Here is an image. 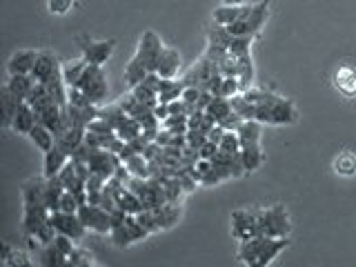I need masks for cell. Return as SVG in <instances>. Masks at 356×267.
Returning a JSON list of instances; mask_svg holds the SVG:
<instances>
[{"label":"cell","mask_w":356,"mask_h":267,"mask_svg":"<svg viewBox=\"0 0 356 267\" xmlns=\"http://www.w3.org/2000/svg\"><path fill=\"white\" fill-rule=\"evenodd\" d=\"M163 47H165V44H163L159 33L152 31V29L143 31V36L138 40V49H136V54L131 56V60L125 67V81H127L129 89L136 87L138 83H143L147 74L156 72Z\"/></svg>","instance_id":"6da1fadb"},{"label":"cell","mask_w":356,"mask_h":267,"mask_svg":"<svg viewBox=\"0 0 356 267\" xmlns=\"http://www.w3.org/2000/svg\"><path fill=\"white\" fill-rule=\"evenodd\" d=\"M289 248V238L283 236V238H270V236H252L248 241H238V261L243 265H250V267H267L272 265L274 259L283 250Z\"/></svg>","instance_id":"7a4b0ae2"},{"label":"cell","mask_w":356,"mask_h":267,"mask_svg":"<svg viewBox=\"0 0 356 267\" xmlns=\"http://www.w3.org/2000/svg\"><path fill=\"white\" fill-rule=\"evenodd\" d=\"M254 120L263 122V125H294L298 120V109L289 98L272 94L265 103L256 105Z\"/></svg>","instance_id":"3957f363"},{"label":"cell","mask_w":356,"mask_h":267,"mask_svg":"<svg viewBox=\"0 0 356 267\" xmlns=\"http://www.w3.org/2000/svg\"><path fill=\"white\" fill-rule=\"evenodd\" d=\"M256 218H259V234L270 238H283L292 232V222L285 205H272L265 209H256Z\"/></svg>","instance_id":"277c9868"},{"label":"cell","mask_w":356,"mask_h":267,"mask_svg":"<svg viewBox=\"0 0 356 267\" xmlns=\"http://www.w3.org/2000/svg\"><path fill=\"white\" fill-rule=\"evenodd\" d=\"M267 18H270V0H261V3L252 5V11L245 18L232 22L225 29L232 33V36H252L256 38L261 33V29L265 27Z\"/></svg>","instance_id":"5b68a950"},{"label":"cell","mask_w":356,"mask_h":267,"mask_svg":"<svg viewBox=\"0 0 356 267\" xmlns=\"http://www.w3.org/2000/svg\"><path fill=\"white\" fill-rule=\"evenodd\" d=\"M78 87L83 89V94L89 98L92 105H103L109 96V83H107V76L100 65H87V70L81 78V83H78Z\"/></svg>","instance_id":"8992f818"},{"label":"cell","mask_w":356,"mask_h":267,"mask_svg":"<svg viewBox=\"0 0 356 267\" xmlns=\"http://www.w3.org/2000/svg\"><path fill=\"white\" fill-rule=\"evenodd\" d=\"M76 44H78V49H81L83 58L89 65H100V67H103L116 51V40L114 38L94 40L92 36H87V33H78Z\"/></svg>","instance_id":"52a82bcc"},{"label":"cell","mask_w":356,"mask_h":267,"mask_svg":"<svg viewBox=\"0 0 356 267\" xmlns=\"http://www.w3.org/2000/svg\"><path fill=\"white\" fill-rule=\"evenodd\" d=\"M78 216H81L87 229H92L96 234H109L111 227H114V214L98 203H89L87 200V203L78 207Z\"/></svg>","instance_id":"ba28073f"},{"label":"cell","mask_w":356,"mask_h":267,"mask_svg":"<svg viewBox=\"0 0 356 267\" xmlns=\"http://www.w3.org/2000/svg\"><path fill=\"white\" fill-rule=\"evenodd\" d=\"M122 165L120 156L116 152H109V149H96L92 147V152H89V159H87V167L92 174H98L103 176L105 181H109V178H114L118 167Z\"/></svg>","instance_id":"9c48e42d"},{"label":"cell","mask_w":356,"mask_h":267,"mask_svg":"<svg viewBox=\"0 0 356 267\" xmlns=\"http://www.w3.org/2000/svg\"><path fill=\"white\" fill-rule=\"evenodd\" d=\"M49 222H51V227L56 229V234H65V236L74 238L76 243L83 241L85 234H87V227H85V222L81 220V216H78V211H76V214H70V211H60V209L51 211Z\"/></svg>","instance_id":"30bf717a"},{"label":"cell","mask_w":356,"mask_h":267,"mask_svg":"<svg viewBox=\"0 0 356 267\" xmlns=\"http://www.w3.org/2000/svg\"><path fill=\"white\" fill-rule=\"evenodd\" d=\"M232 236L236 241H248L259 236V218L256 209H234L232 211Z\"/></svg>","instance_id":"8fae6325"},{"label":"cell","mask_w":356,"mask_h":267,"mask_svg":"<svg viewBox=\"0 0 356 267\" xmlns=\"http://www.w3.org/2000/svg\"><path fill=\"white\" fill-rule=\"evenodd\" d=\"M36 60H38V51L36 49H18V51H14V54L9 56L7 72H9V76H14V74H31Z\"/></svg>","instance_id":"7c38bea8"},{"label":"cell","mask_w":356,"mask_h":267,"mask_svg":"<svg viewBox=\"0 0 356 267\" xmlns=\"http://www.w3.org/2000/svg\"><path fill=\"white\" fill-rule=\"evenodd\" d=\"M70 159H72V156L67 154L58 143H56L51 149L44 152V159H42V176H44V178L58 176L60 170L67 165V161H70Z\"/></svg>","instance_id":"4fadbf2b"},{"label":"cell","mask_w":356,"mask_h":267,"mask_svg":"<svg viewBox=\"0 0 356 267\" xmlns=\"http://www.w3.org/2000/svg\"><path fill=\"white\" fill-rule=\"evenodd\" d=\"M38 125V114L36 109H33L27 100H22L16 109V116H14V122H11V129L16 134H22V136H29V131Z\"/></svg>","instance_id":"5bb4252c"},{"label":"cell","mask_w":356,"mask_h":267,"mask_svg":"<svg viewBox=\"0 0 356 267\" xmlns=\"http://www.w3.org/2000/svg\"><path fill=\"white\" fill-rule=\"evenodd\" d=\"M181 65H183L181 51L165 44L161 51V58H159V67H156V74L161 78H176L178 72H181Z\"/></svg>","instance_id":"9a60e30c"},{"label":"cell","mask_w":356,"mask_h":267,"mask_svg":"<svg viewBox=\"0 0 356 267\" xmlns=\"http://www.w3.org/2000/svg\"><path fill=\"white\" fill-rule=\"evenodd\" d=\"M58 70H60V63L51 51H38V60H36V65H33L31 78L36 83H47Z\"/></svg>","instance_id":"2e32d148"},{"label":"cell","mask_w":356,"mask_h":267,"mask_svg":"<svg viewBox=\"0 0 356 267\" xmlns=\"http://www.w3.org/2000/svg\"><path fill=\"white\" fill-rule=\"evenodd\" d=\"M44 187H47V178H29L22 185V205H47L44 203Z\"/></svg>","instance_id":"e0dca14e"},{"label":"cell","mask_w":356,"mask_h":267,"mask_svg":"<svg viewBox=\"0 0 356 267\" xmlns=\"http://www.w3.org/2000/svg\"><path fill=\"white\" fill-rule=\"evenodd\" d=\"M252 11V5L243 3V5H222L218 9H214V22L216 25L227 27L232 22H236L241 18H245Z\"/></svg>","instance_id":"ac0fdd59"},{"label":"cell","mask_w":356,"mask_h":267,"mask_svg":"<svg viewBox=\"0 0 356 267\" xmlns=\"http://www.w3.org/2000/svg\"><path fill=\"white\" fill-rule=\"evenodd\" d=\"M334 87L339 89L343 96L354 98L356 96V70L350 65H343L334 74Z\"/></svg>","instance_id":"d6986e66"},{"label":"cell","mask_w":356,"mask_h":267,"mask_svg":"<svg viewBox=\"0 0 356 267\" xmlns=\"http://www.w3.org/2000/svg\"><path fill=\"white\" fill-rule=\"evenodd\" d=\"M33 259H36L38 265H44V267H70V259H67L54 243L42 245L40 252L33 256Z\"/></svg>","instance_id":"ffe728a7"},{"label":"cell","mask_w":356,"mask_h":267,"mask_svg":"<svg viewBox=\"0 0 356 267\" xmlns=\"http://www.w3.org/2000/svg\"><path fill=\"white\" fill-rule=\"evenodd\" d=\"M33 85H36V81L31 78V74H14V76H9V81L5 83V87L20 100V103L29 98V94L33 92Z\"/></svg>","instance_id":"44dd1931"},{"label":"cell","mask_w":356,"mask_h":267,"mask_svg":"<svg viewBox=\"0 0 356 267\" xmlns=\"http://www.w3.org/2000/svg\"><path fill=\"white\" fill-rule=\"evenodd\" d=\"M85 136H87V129H83V127H67L60 134V136L56 138V143H58L60 147L72 156L85 143Z\"/></svg>","instance_id":"7402d4cb"},{"label":"cell","mask_w":356,"mask_h":267,"mask_svg":"<svg viewBox=\"0 0 356 267\" xmlns=\"http://www.w3.org/2000/svg\"><path fill=\"white\" fill-rule=\"evenodd\" d=\"M0 259H3V265H7V267H29L33 263V261H29L31 252L14 250L7 243H3V248H0Z\"/></svg>","instance_id":"603a6c76"},{"label":"cell","mask_w":356,"mask_h":267,"mask_svg":"<svg viewBox=\"0 0 356 267\" xmlns=\"http://www.w3.org/2000/svg\"><path fill=\"white\" fill-rule=\"evenodd\" d=\"M87 60L83 58H76V60H70V63H65L60 67V72H63V78H65V85L67 87H78V83H81V78L87 70Z\"/></svg>","instance_id":"cb8c5ba5"},{"label":"cell","mask_w":356,"mask_h":267,"mask_svg":"<svg viewBox=\"0 0 356 267\" xmlns=\"http://www.w3.org/2000/svg\"><path fill=\"white\" fill-rule=\"evenodd\" d=\"M122 165L127 167L131 176H138V178H152L154 176V163L145 159V154H134L131 159H127Z\"/></svg>","instance_id":"d4e9b609"},{"label":"cell","mask_w":356,"mask_h":267,"mask_svg":"<svg viewBox=\"0 0 356 267\" xmlns=\"http://www.w3.org/2000/svg\"><path fill=\"white\" fill-rule=\"evenodd\" d=\"M63 194H65V185H63L60 178L58 176L47 178V187H44V203H47V207L51 211H58Z\"/></svg>","instance_id":"484cf974"},{"label":"cell","mask_w":356,"mask_h":267,"mask_svg":"<svg viewBox=\"0 0 356 267\" xmlns=\"http://www.w3.org/2000/svg\"><path fill=\"white\" fill-rule=\"evenodd\" d=\"M185 83L183 81H174V78H161V87H159V98L161 103H172V100L181 98L185 92Z\"/></svg>","instance_id":"4316f807"},{"label":"cell","mask_w":356,"mask_h":267,"mask_svg":"<svg viewBox=\"0 0 356 267\" xmlns=\"http://www.w3.org/2000/svg\"><path fill=\"white\" fill-rule=\"evenodd\" d=\"M29 140L36 145V147L44 154L47 149H51L54 145H56V136H54V131L49 129V127H44L42 122H38L36 127H33L31 131H29Z\"/></svg>","instance_id":"83f0119b"},{"label":"cell","mask_w":356,"mask_h":267,"mask_svg":"<svg viewBox=\"0 0 356 267\" xmlns=\"http://www.w3.org/2000/svg\"><path fill=\"white\" fill-rule=\"evenodd\" d=\"M156 220H159L161 229H170L174 222H178V216H181V207L178 203H165L161 207H156Z\"/></svg>","instance_id":"f1b7e54d"},{"label":"cell","mask_w":356,"mask_h":267,"mask_svg":"<svg viewBox=\"0 0 356 267\" xmlns=\"http://www.w3.org/2000/svg\"><path fill=\"white\" fill-rule=\"evenodd\" d=\"M0 100H3V127L11 129V122H14V116H16V109L20 105V100L11 94L7 87H3V92H0Z\"/></svg>","instance_id":"f546056e"},{"label":"cell","mask_w":356,"mask_h":267,"mask_svg":"<svg viewBox=\"0 0 356 267\" xmlns=\"http://www.w3.org/2000/svg\"><path fill=\"white\" fill-rule=\"evenodd\" d=\"M241 161H243L245 172H256L265 163V152L261 145H256V147H243Z\"/></svg>","instance_id":"4dcf8cb0"},{"label":"cell","mask_w":356,"mask_h":267,"mask_svg":"<svg viewBox=\"0 0 356 267\" xmlns=\"http://www.w3.org/2000/svg\"><path fill=\"white\" fill-rule=\"evenodd\" d=\"M205 111H207L211 118H214L216 125H220V122L225 120L232 114V111H234L232 109V100L229 98H222V96H214V100H211L209 107Z\"/></svg>","instance_id":"1f68e13d"},{"label":"cell","mask_w":356,"mask_h":267,"mask_svg":"<svg viewBox=\"0 0 356 267\" xmlns=\"http://www.w3.org/2000/svg\"><path fill=\"white\" fill-rule=\"evenodd\" d=\"M238 58V81H241V89H250L254 85V60H252V54H245V56H236Z\"/></svg>","instance_id":"d6a6232c"},{"label":"cell","mask_w":356,"mask_h":267,"mask_svg":"<svg viewBox=\"0 0 356 267\" xmlns=\"http://www.w3.org/2000/svg\"><path fill=\"white\" fill-rule=\"evenodd\" d=\"M116 134H118V136L122 138V140H125V143H129V140H134V138H138L140 136V134H143V125H140V122L136 120V118H134V116H125V118H122L120 120V125L116 127Z\"/></svg>","instance_id":"836d02e7"},{"label":"cell","mask_w":356,"mask_h":267,"mask_svg":"<svg viewBox=\"0 0 356 267\" xmlns=\"http://www.w3.org/2000/svg\"><path fill=\"white\" fill-rule=\"evenodd\" d=\"M129 92L136 96L143 105H147V107H156L161 103V98H159V92H156V89L152 87V85H147V83H138L136 87H131Z\"/></svg>","instance_id":"e575fe53"},{"label":"cell","mask_w":356,"mask_h":267,"mask_svg":"<svg viewBox=\"0 0 356 267\" xmlns=\"http://www.w3.org/2000/svg\"><path fill=\"white\" fill-rule=\"evenodd\" d=\"M229 100H232V109L236 111V114H238L243 120H252V118L256 116V105L250 103V100L243 96V92L236 94V96H232Z\"/></svg>","instance_id":"d590c367"},{"label":"cell","mask_w":356,"mask_h":267,"mask_svg":"<svg viewBox=\"0 0 356 267\" xmlns=\"http://www.w3.org/2000/svg\"><path fill=\"white\" fill-rule=\"evenodd\" d=\"M334 172L341 176H354L356 174V156L352 152L339 154V159L334 161Z\"/></svg>","instance_id":"8d00e7d4"},{"label":"cell","mask_w":356,"mask_h":267,"mask_svg":"<svg viewBox=\"0 0 356 267\" xmlns=\"http://www.w3.org/2000/svg\"><path fill=\"white\" fill-rule=\"evenodd\" d=\"M187 118L189 116H178V114H170L165 120H161V129L174 131V134H187Z\"/></svg>","instance_id":"74e56055"},{"label":"cell","mask_w":356,"mask_h":267,"mask_svg":"<svg viewBox=\"0 0 356 267\" xmlns=\"http://www.w3.org/2000/svg\"><path fill=\"white\" fill-rule=\"evenodd\" d=\"M89 265H96L94 254L89 252V250L78 248V245H76V250L70 256V267H89Z\"/></svg>","instance_id":"f35d334b"},{"label":"cell","mask_w":356,"mask_h":267,"mask_svg":"<svg viewBox=\"0 0 356 267\" xmlns=\"http://www.w3.org/2000/svg\"><path fill=\"white\" fill-rule=\"evenodd\" d=\"M218 149L225 154H241V140L236 131H225L218 143Z\"/></svg>","instance_id":"ab89813d"},{"label":"cell","mask_w":356,"mask_h":267,"mask_svg":"<svg viewBox=\"0 0 356 267\" xmlns=\"http://www.w3.org/2000/svg\"><path fill=\"white\" fill-rule=\"evenodd\" d=\"M125 225H127L129 234L134 236V241H143V238L149 236V232L143 227V222L138 220L136 214H125Z\"/></svg>","instance_id":"60d3db41"},{"label":"cell","mask_w":356,"mask_h":267,"mask_svg":"<svg viewBox=\"0 0 356 267\" xmlns=\"http://www.w3.org/2000/svg\"><path fill=\"white\" fill-rule=\"evenodd\" d=\"M138 220L143 222V227L147 229L149 234H154V232H161V227H159V220H156V211L154 209H143V211H138Z\"/></svg>","instance_id":"b9f144b4"},{"label":"cell","mask_w":356,"mask_h":267,"mask_svg":"<svg viewBox=\"0 0 356 267\" xmlns=\"http://www.w3.org/2000/svg\"><path fill=\"white\" fill-rule=\"evenodd\" d=\"M74 7V0H47V9L54 16H65Z\"/></svg>","instance_id":"7bdbcfd3"},{"label":"cell","mask_w":356,"mask_h":267,"mask_svg":"<svg viewBox=\"0 0 356 267\" xmlns=\"http://www.w3.org/2000/svg\"><path fill=\"white\" fill-rule=\"evenodd\" d=\"M216 154H218V145H216V143H211V140L207 138V143L198 149V159L214 161V156H216Z\"/></svg>","instance_id":"ee69618b"},{"label":"cell","mask_w":356,"mask_h":267,"mask_svg":"<svg viewBox=\"0 0 356 267\" xmlns=\"http://www.w3.org/2000/svg\"><path fill=\"white\" fill-rule=\"evenodd\" d=\"M245 0H222V5H243Z\"/></svg>","instance_id":"f6af8a7d"}]
</instances>
